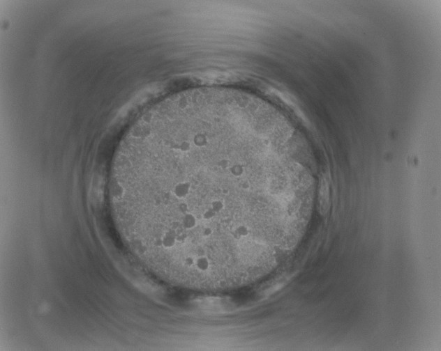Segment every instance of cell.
Segmentation results:
<instances>
[{"mask_svg": "<svg viewBox=\"0 0 441 351\" xmlns=\"http://www.w3.org/2000/svg\"><path fill=\"white\" fill-rule=\"evenodd\" d=\"M281 150L269 125L246 109L167 98L121 141L110 171L111 201L145 240L194 253L203 241L234 235L242 211L252 210L260 196L278 194Z\"/></svg>", "mask_w": 441, "mask_h": 351, "instance_id": "cell-1", "label": "cell"}, {"mask_svg": "<svg viewBox=\"0 0 441 351\" xmlns=\"http://www.w3.org/2000/svg\"><path fill=\"white\" fill-rule=\"evenodd\" d=\"M330 207L329 178L327 173L322 176L318 194V210L321 215H326Z\"/></svg>", "mask_w": 441, "mask_h": 351, "instance_id": "cell-2", "label": "cell"}]
</instances>
